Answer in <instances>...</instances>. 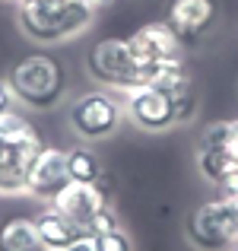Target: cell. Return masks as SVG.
<instances>
[{"label": "cell", "mask_w": 238, "mask_h": 251, "mask_svg": "<svg viewBox=\"0 0 238 251\" xmlns=\"http://www.w3.org/2000/svg\"><path fill=\"white\" fill-rule=\"evenodd\" d=\"M86 70L102 89L111 92H130L146 83V70L134 57L127 38H98L86 51Z\"/></svg>", "instance_id": "obj_4"}, {"label": "cell", "mask_w": 238, "mask_h": 251, "mask_svg": "<svg viewBox=\"0 0 238 251\" xmlns=\"http://www.w3.org/2000/svg\"><path fill=\"white\" fill-rule=\"evenodd\" d=\"M124 111H127V118L140 130H153V134L168 130V127L178 124L175 99H171L165 89H156V86H149V83L124 92Z\"/></svg>", "instance_id": "obj_8"}, {"label": "cell", "mask_w": 238, "mask_h": 251, "mask_svg": "<svg viewBox=\"0 0 238 251\" xmlns=\"http://www.w3.org/2000/svg\"><path fill=\"white\" fill-rule=\"evenodd\" d=\"M70 181V172H67V150L61 147H48L38 153V159L32 162L29 169V178H25V194L35 197L42 203H51L61 188Z\"/></svg>", "instance_id": "obj_9"}, {"label": "cell", "mask_w": 238, "mask_h": 251, "mask_svg": "<svg viewBox=\"0 0 238 251\" xmlns=\"http://www.w3.org/2000/svg\"><path fill=\"white\" fill-rule=\"evenodd\" d=\"M0 251H45L35 229V216L13 213L0 220Z\"/></svg>", "instance_id": "obj_13"}, {"label": "cell", "mask_w": 238, "mask_h": 251, "mask_svg": "<svg viewBox=\"0 0 238 251\" xmlns=\"http://www.w3.org/2000/svg\"><path fill=\"white\" fill-rule=\"evenodd\" d=\"M6 83H10L16 102L32 111H48L67 96V70H64V64L51 54H42V51L19 57L6 74Z\"/></svg>", "instance_id": "obj_3"}, {"label": "cell", "mask_w": 238, "mask_h": 251, "mask_svg": "<svg viewBox=\"0 0 238 251\" xmlns=\"http://www.w3.org/2000/svg\"><path fill=\"white\" fill-rule=\"evenodd\" d=\"M64 251H92V242L83 239V242H76V245H70V248H64Z\"/></svg>", "instance_id": "obj_22"}, {"label": "cell", "mask_w": 238, "mask_h": 251, "mask_svg": "<svg viewBox=\"0 0 238 251\" xmlns=\"http://www.w3.org/2000/svg\"><path fill=\"white\" fill-rule=\"evenodd\" d=\"M127 45L134 51V57L143 64V70L153 67V64H165V61H181V48L184 45L178 42V35L168 29V23H146L127 35Z\"/></svg>", "instance_id": "obj_10"}, {"label": "cell", "mask_w": 238, "mask_h": 251, "mask_svg": "<svg viewBox=\"0 0 238 251\" xmlns=\"http://www.w3.org/2000/svg\"><path fill=\"white\" fill-rule=\"evenodd\" d=\"M108 197H111V178L102 175L95 184H86V181H67L61 188V194L51 201V207H57L67 220H73L86 235V226L108 207Z\"/></svg>", "instance_id": "obj_7"}, {"label": "cell", "mask_w": 238, "mask_h": 251, "mask_svg": "<svg viewBox=\"0 0 238 251\" xmlns=\"http://www.w3.org/2000/svg\"><path fill=\"white\" fill-rule=\"evenodd\" d=\"M197 169H200V175L207 178V181H213L216 188H219L222 181H226V175L232 172V159H229L222 150L216 147H197Z\"/></svg>", "instance_id": "obj_16"}, {"label": "cell", "mask_w": 238, "mask_h": 251, "mask_svg": "<svg viewBox=\"0 0 238 251\" xmlns=\"http://www.w3.org/2000/svg\"><path fill=\"white\" fill-rule=\"evenodd\" d=\"M226 201H229V210H232V223H235V229H238V194L226 197Z\"/></svg>", "instance_id": "obj_21"}, {"label": "cell", "mask_w": 238, "mask_h": 251, "mask_svg": "<svg viewBox=\"0 0 238 251\" xmlns=\"http://www.w3.org/2000/svg\"><path fill=\"white\" fill-rule=\"evenodd\" d=\"M42 150V134L25 115L16 108L0 115V194H25V178Z\"/></svg>", "instance_id": "obj_2"}, {"label": "cell", "mask_w": 238, "mask_h": 251, "mask_svg": "<svg viewBox=\"0 0 238 251\" xmlns=\"http://www.w3.org/2000/svg\"><path fill=\"white\" fill-rule=\"evenodd\" d=\"M229 251H238V245H235V248H229Z\"/></svg>", "instance_id": "obj_23"}, {"label": "cell", "mask_w": 238, "mask_h": 251, "mask_svg": "<svg viewBox=\"0 0 238 251\" xmlns=\"http://www.w3.org/2000/svg\"><path fill=\"white\" fill-rule=\"evenodd\" d=\"M165 23L181 45H194L213 29L216 0H171L165 10Z\"/></svg>", "instance_id": "obj_11"}, {"label": "cell", "mask_w": 238, "mask_h": 251, "mask_svg": "<svg viewBox=\"0 0 238 251\" xmlns=\"http://www.w3.org/2000/svg\"><path fill=\"white\" fill-rule=\"evenodd\" d=\"M188 239L197 251H229L238 245V229L222 194L194 207V213L188 216Z\"/></svg>", "instance_id": "obj_6"}, {"label": "cell", "mask_w": 238, "mask_h": 251, "mask_svg": "<svg viewBox=\"0 0 238 251\" xmlns=\"http://www.w3.org/2000/svg\"><path fill=\"white\" fill-rule=\"evenodd\" d=\"M19 25L38 45H57L89 29L92 10L86 0H16Z\"/></svg>", "instance_id": "obj_1"}, {"label": "cell", "mask_w": 238, "mask_h": 251, "mask_svg": "<svg viewBox=\"0 0 238 251\" xmlns=\"http://www.w3.org/2000/svg\"><path fill=\"white\" fill-rule=\"evenodd\" d=\"M70 127L79 140L95 143L111 137L124 121V102L111 89H89L70 102Z\"/></svg>", "instance_id": "obj_5"}, {"label": "cell", "mask_w": 238, "mask_h": 251, "mask_svg": "<svg viewBox=\"0 0 238 251\" xmlns=\"http://www.w3.org/2000/svg\"><path fill=\"white\" fill-rule=\"evenodd\" d=\"M86 3H89V6H92V10H95V13H98V10H108V6H115V3H118V0H86Z\"/></svg>", "instance_id": "obj_20"}, {"label": "cell", "mask_w": 238, "mask_h": 251, "mask_svg": "<svg viewBox=\"0 0 238 251\" xmlns=\"http://www.w3.org/2000/svg\"><path fill=\"white\" fill-rule=\"evenodd\" d=\"M200 147H216L232 159V166H238V118L232 121H216L210 127H203L200 134Z\"/></svg>", "instance_id": "obj_15"}, {"label": "cell", "mask_w": 238, "mask_h": 251, "mask_svg": "<svg viewBox=\"0 0 238 251\" xmlns=\"http://www.w3.org/2000/svg\"><path fill=\"white\" fill-rule=\"evenodd\" d=\"M67 172H70V181H86V184H95L105 175L102 159L89 147H83V143L67 150Z\"/></svg>", "instance_id": "obj_14"}, {"label": "cell", "mask_w": 238, "mask_h": 251, "mask_svg": "<svg viewBox=\"0 0 238 251\" xmlns=\"http://www.w3.org/2000/svg\"><path fill=\"white\" fill-rule=\"evenodd\" d=\"M35 229H38V239H42L45 251H64L86 239L83 229L73 220H67L57 207H51V203H45L35 213Z\"/></svg>", "instance_id": "obj_12"}, {"label": "cell", "mask_w": 238, "mask_h": 251, "mask_svg": "<svg viewBox=\"0 0 238 251\" xmlns=\"http://www.w3.org/2000/svg\"><path fill=\"white\" fill-rule=\"evenodd\" d=\"M89 242H92V251H134V242H130V235L121 226L111 229V232L92 235Z\"/></svg>", "instance_id": "obj_17"}, {"label": "cell", "mask_w": 238, "mask_h": 251, "mask_svg": "<svg viewBox=\"0 0 238 251\" xmlns=\"http://www.w3.org/2000/svg\"><path fill=\"white\" fill-rule=\"evenodd\" d=\"M13 105H16V96H13V89H10V83H6V76H0V115L13 111Z\"/></svg>", "instance_id": "obj_19"}, {"label": "cell", "mask_w": 238, "mask_h": 251, "mask_svg": "<svg viewBox=\"0 0 238 251\" xmlns=\"http://www.w3.org/2000/svg\"><path fill=\"white\" fill-rule=\"evenodd\" d=\"M121 226V220H118V213H115V207H105L102 213L95 216V220L89 223V226H86V239H92V235H102V232H111V229H118Z\"/></svg>", "instance_id": "obj_18"}]
</instances>
